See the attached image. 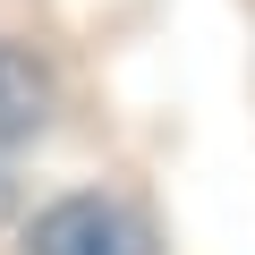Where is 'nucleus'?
<instances>
[{"label":"nucleus","mask_w":255,"mask_h":255,"mask_svg":"<svg viewBox=\"0 0 255 255\" xmlns=\"http://www.w3.org/2000/svg\"><path fill=\"white\" fill-rule=\"evenodd\" d=\"M43 111H51V77H43V60L17 51V43H0V162H9L34 128H43Z\"/></svg>","instance_id":"f03ea898"},{"label":"nucleus","mask_w":255,"mask_h":255,"mask_svg":"<svg viewBox=\"0 0 255 255\" xmlns=\"http://www.w3.org/2000/svg\"><path fill=\"white\" fill-rule=\"evenodd\" d=\"M26 255H153V230L111 196H60L51 213H34Z\"/></svg>","instance_id":"f257e3e1"},{"label":"nucleus","mask_w":255,"mask_h":255,"mask_svg":"<svg viewBox=\"0 0 255 255\" xmlns=\"http://www.w3.org/2000/svg\"><path fill=\"white\" fill-rule=\"evenodd\" d=\"M17 204V179H9V162H0V213H9Z\"/></svg>","instance_id":"7ed1b4c3"}]
</instances>
